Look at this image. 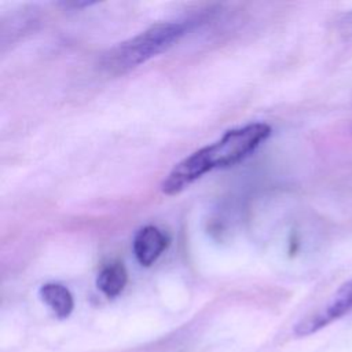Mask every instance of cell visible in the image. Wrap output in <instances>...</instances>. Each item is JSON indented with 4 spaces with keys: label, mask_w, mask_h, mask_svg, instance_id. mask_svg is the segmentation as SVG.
I'll list each match as a JSON object with an SVG mask.
<instances>
[{
    "label": "cell",
    "mask_w": 352,
    "mask_h": 352,
    "mask_svg": "<svg viewBox=\"0 0 352 352\" xmlns=\"http://www.w3.org/2000/svg\"><path fill=\"white\" fill-rule=\"evenodd\" d=\"M271 126L265 122H250L228 129L214 143L198 148L177 162L162 180L161 191L165 195L180 194L205 173L243 161L271 136Z\"/></svg>",
    "instance_id": "cell-1"
},
{
    "label": "cell",
    "mask_w": 352,
    "mask_h": 352,
    "mask_svg": "<svg viewBox=\"0 0 352 352\" xmlns=\"http://www.w3.org/2000/svg\"><path fill=\"white\" fill-rule=\"evenodd\" d=\"M183 22H158L104 54L102 66L110 74L126 73L166 51L186 33Z\"/></svg>",
    "instance_id": "cell-2"
},
{
    "label": "cell",
    "mask_w": 352,
    "mask_h": 352,
    "mask_svg": "<svg viewBox=\"0 0 352 352\" xmlns=\"http://www.w3.org/2000/svg\"><path fill=\"white\" fill-rule=\"evenodd\" d=\"M349 311H352V279L345 282L324 307L301 319L294 326V334L298 337L311 336Z\"/></svg>",
    "instance_id": "cell-3"
},
{
    "label": "cell",
    "mask_w": 352,
    "mask_h": 352,
    "mask_svg": "<svg viewBox=\"0 0 352 352\" xmlns=\"http://www.w3.org/2000/svg\"><path fill=\"white\" fill-rule=\"evenodd\" d=\"M168 248L166 235L155 226L139 228L133 236L132 250L138 263L143 267L153 265Z\"/></svg>",
    "instance_id": "cell-4"
},
{
    "label": "cell",
    "mask_w": 352,
    "mask_h": 352,
    "mask_svg": "<svg viewBox=\"0 0 352 352\" xmlns=\"http://www.w3.org/2000/svg\"><path fill=\"white\" fill-rule=\"evenodd\" d=\"M38 296L41 301L47 307H50V309L59 319H66L73 312V308H74L73 296L70 290L60 283H55V282L44 283L38 290Z\"/></svg>",
    "instance_id": "cell-5"
},
{
    "label": "cell",
    "mask_w": 352,
    "mask_h": 352,
    "mask_svg": "<svg viewBox=\"0 0 352 352\" xmlns=\"http://www.w3.org/2000/svg\"><path fill=\"white\" fill-rule=\"evenodd\" d=\"M128 282V272L121 261H111L102 267L96 276L98 289L107 297L118 296Z\"/></svg>",
    "instance_id": "cell-6"
},
{
    "label": "cell",
    "mask_w": 352,
    "mask_h": 352,
    "mask_svg": "<svg viewBox=\"0 0 352 352\" xmlns=\"http://www.w3.org/2000/svg\"><path fill=\"white\" fill-rule=\"evenodd\" d=\"M341 32L346 36L352 34V11L345 14L341 21Z\"/></svg>",
    "instance_id": "cell-7"
},
{
    "label": "cell",
    "mask_w": 352,
    "mask_h": 352,
    "mask_svg": "<svg viewBox=\"0 0 352 352\" xmlns=\"http://www.w3.org/2000/svg\"><path fill=\"white\" fill-rule=\"evenodd\" d=\"M63 7L66 8H82V7H89V6H94L96 3H91V1H63L60 3Z\"/></svg>",
    "instance_id": "cell-8"
}]
</instances>
